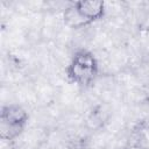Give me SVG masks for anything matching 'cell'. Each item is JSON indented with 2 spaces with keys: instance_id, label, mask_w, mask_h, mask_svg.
I'll return each mask as SVG.
<instances>
[{
  "instance_id": "cell-2",
  "label": "cell",
  "mask_w": 149,
  "mask_h": 149,
  "mask_svg": "<svg viewBox=\"0 0 149 149\" xmlns=\"http://www.w3.org/2000/svg\"><path fill=\"white\" fill-rule=\"evenodd\" d=\"M65 20H66V22H68V24H70V26H72V27H79V26H83V24H85L87 21H88V19H86L81 13H80V10L77 8V6L76 7H73V8H69L66 12H65Z\"/></svg>"
},
{
  "instance_id": "cell-1",
  "label": "cell",
  "mask_w": 149,
  "mask_h": 149,
  "mask_svg": "<svg viewBox=\"0 0 149 149\" xmlns=\"http://www.w3.org/2000/svg\"><path fill=\"white\" fill-rule=\"evenodd\" d=\"M77 8L88 20L98 17L102 13L104 3L101 1H81L77 3Z\"/></svg>"
}]
</instances>
